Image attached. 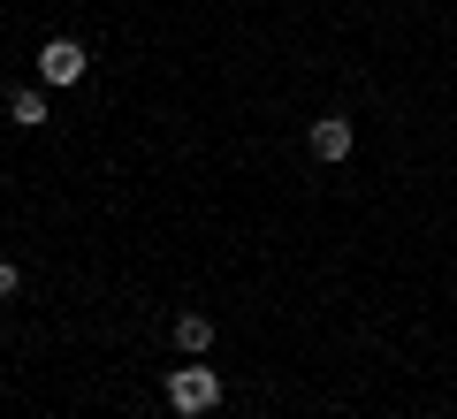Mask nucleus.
<instances>
[{
  "instance_id": "f257e3e1",
  "label": "nucleus",
  "mask_w": 457,
  "mask_h": 419,
  "mask_svg": "<svg viewBox=\"0 0 457 419\" xmlns=\"http://www.w3.org/2000/svg\"><path fill=\"white\" fill-rule=\"evenodd\" d=\"M168 404H176L183 419H206L213 404H221V373L213 366H176L168 373Z\"/></svg>"
},
{
  "instance_id": "f03ea898",
  "label": "nucleus",
  "mask_w": 457,
  "mask_h": 419,
  "mask_svg": "<svg viewBox=\"0 0 457 419\" xmlns=\"http://www.w3.org/2000/svg\"><path fill=\"white\" fill-rule=\"evenodd\" d=\"M38 77L46 84H77L84 77V46L77 38H46V46H38Z\"/></svg>"
},
{
  "instance_id": "7ed1b4c3",
  "label": "nucleus",
  "mask_w": 457,
  "mask_h": 419,
  "mask_svg": "<svg viewBox=\"0 0 457 419\" xmlns=\"http://www.w3.org/2000/svg\"><path fill=\"white\" fill-rule=\"evenodd\" d=\"M343 153H351V122H343V114L312 122V161H343Z\"/></svg>"
},
{
  "instance_id": "20e7f679",
  "label": "nucleus",
  "mask_w": 457,
  "mask_h": 419,
  "mask_svg": "<svg viewBox=\"0 0 457 419\" xmlns=\"http://www.w3.org/2000/svg\"><path fill=\"white\" fill-rule=\"evenodd\" d=\"M176 343H183L191 358H206V343H213V321H206V313H176Z\"/></svg>"
},
{
  "instance_id": "39448f33",
  "label": "nucleus",
  "mask_w": 457,
  "mask_h": 419,
  "mask_svg": "<svg viewBox=\"0 0 457 419\" xmlns=\"http://www.w3.org/2000/svg\"><path fill=\"white\" fill-rule=\"evenodd\" d=\"M8 114H16L23 130H38L46 122V92H8Z\"/></svg>"
},
{
  "instance_id": "423d86ee",
  "label": "nucleus",
  "mask_w": 457,
  "mask_h": 419,
  "mask_svg": "<svg viewBox=\"0 0 457 419\" xmlns=\"http://www.w3.org/2000/svg\"><path fill=\"white\" fill-rule=\"evenodd\" d=\"M16 290V259H0V297Z\"/></svg>"
}]
</instances>
